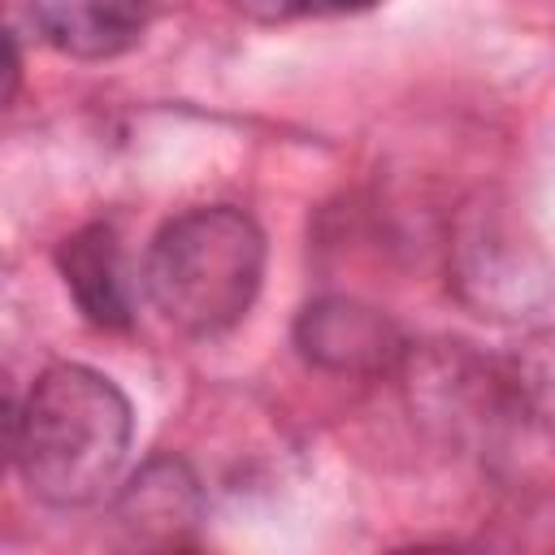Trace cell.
<instances>
[{
  "instance_id": "obj_1",
  "label": "cell",
  "mask_w": 555,
  "mask_h": 555,
  "mask_svg": "<svg viewBox=\"0 0 555 555\" xmlns=\"http://www.w3.org/2000/svg\"><path fill=\"white\" fill-rule=\"evenodd\" d=\"M9 460L48 507L100 503L130 451V399L87 364H52L22 403H9Z\"/></svg>"
},
{
  "instance_id": "obj_2",
  "label": "cell",
  "mask_w": 555,
  "mask_h": 555,
  "mask_svg": "<svg viewBox=\"0 0 555 555\" xmlns=\"http://www.w3.org/2000/svg\"><path fill=\"white\" fill-rule=\"evenodd\" d=\"M264 278V234L230 204H208L178 212L160 225L147 247L143 286L156 312L195 338H217L234 330Z\"/></svg>"
},
{
  "instance_id": "obj_3",
  "label": "cell",
  "mask_w": 555,
  "mask_h": 555,
  "mask_svg": "<svg viewBox=\"0 0 555 555\" xmlns=\"http://www.w3.org/2000/svg\"><path fill=\"white\" fill-rule=\"evenodd\" d=\"M295 347L312 369L347 377L390 373L408 351L403 330L386 312L347 295L312 299L295 321Z\"/></svg>"
},
{
  "instance_id": "obj_4",
  "label": "cell",
  "mask_w": 555,
  "mask_h": 555,
  "mask_svg": "<svg viewBox=\"0 0 555 555\" xmlns=\"http://www.w3.org/2000/svg\"><path fill=\"white\" fill-rule=\"evenodd\" d=\"M30 22L48 48L74 61H108L143 39L152 0H30Z\"/></svg>"
},
{
  "instance_id": "obj_5",
  "label": "cell",
  "mask_w": 555,
  "mask_h": 555,
  "mask_svg": "<svg viewBox=\"0 0 555 555\" xmlns=\"http://www.w3.org/2000/svg\"><path fill=\"white\" fill-rule=\"evenodd\" d=\"M121 529L143 546H178L204 520V494L182 460H152L117 494Z\"/></svg>"
},
{
  "instance_id": "obj_6",
  "label": "cell",
  "mask_w": 555,
  "mask_h": 555,
  "mask_svg": "<svg viewBox=\"0 0 555 555\" xmlns=\"http://www.w3.org/2000/svg\"><path fill=\"white\" fill-rule=\"evenodd\" d=\"M56 269H61L65 291L74 295L78 312L95 330H126L134 321L130 282H126V264H121V243H117L113 225L95 221V225L74 230L56 247Z\"/></svg>"
},
{
  "instance_id": "obj_7",
  "label": "cell",
  "mask_w": 555,
  "mask_h": 555,
  "mask_svg": "<svg viewBox=\"0 0 555 555\" xmlns=\"http://www.w3.org/2000/svg\"><path fill=\"white\" fill-rule=\"evenodd\" d=\"M538 278L533 256L499 221H481L455 243V282L468 304L486 312H520L529 304V282Z\"/></svg>"
},
{
  "instance_id": "obj_8",
  "label": "cell",
  "mask_w": 555,
  "mask_h": 555,
  "mask_svg": "<svg viewBox=\"0 0 555 555\" xmlns=\"http://www.w3.org/2000/svg\"><path fill=\"white\" fill-rule=\"evenodd\" d=\"M230 4L256 22H286V17L312 9V0H230Z\"/></svg>"
},
{
  "instance_id": "obj_9",
  "label": "cell",
  "mask_w": 555,
  "mask_h": 555,
  "mask_svg": "<svg viewBox=\"0 0 555 555\" xmlns=\"http://www.w3.org/2000/svg\"><path fill=\"white\" fill-rule=\"evenodd\" d=\"M377 0H312V9H325V13H360V9H373Z\"/></svg>"
}]
</instances>
